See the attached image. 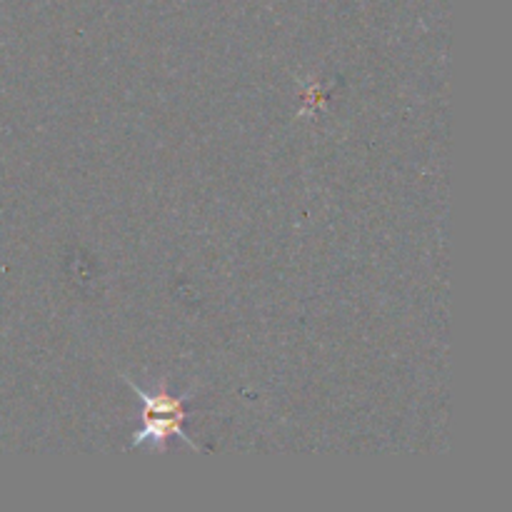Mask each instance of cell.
I'll use <instances>...</instances> for the list:
<instances>
[{"mask_svg":"<svg viewBox=\"0 0 512 512\" xmlns=\"http://www.w3.org/2000/svg\"><path fill=\"white\" fill-rule=\"evenodd\" d=\"M128 380V378H125ZM130 388L140 395V400L145 403V413H143V430L133 438V445H143L150 443L155 445L158 450H165V440L178 435L183 438L188 445H195L193 438L183 433V420H185V408L183 405L193 398V393L180 395L175 398L173 393H165V390H155V393H148V390L138 388L133 380H128Z\"/></svg>","mask_w":512,"mask_h":512,"instance_id":"cell-1","label":"cell"}]
</instances>
